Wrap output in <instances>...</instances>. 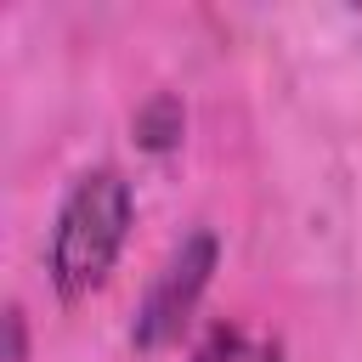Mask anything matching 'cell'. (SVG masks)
I'll return each mask as SVG.
<instances>
[{
	"label": "cell",
	"mask_w": 362,
	"mask_h": 362,
	"mask_svg": "<svg viewBox=\"0 0 362 362\" xmlns=\"http://www.w3.org/2000/svg\"><path fill=\"white\" fill-rule=\"evenodd\" d=\"M6 362H28V334H23V305H6Z\"/></svg>",
	"instance_id": "cell-5"
},
{
	"label": "cell",
	"mask_w": 362,
	"mask_h": 362,
	"mask_svg": "<svg viewBox=\"0 0 362 362\" xmlns=\"http://www.w3.org/2000/svg\"><path fill=\"white\" fill-rule=\"evenodd\" d=\"M181 124H187V119H181V102L158 90V96L136 113V141H141L147 153H170V147L181 141Z\"/></svg>",
	"instance_id": "cell-3"
},
{
	"label": "cell",
	"mask_w": 362,
	"mask_h": 362,
	"mask_svg": "<svg viewBox=\"0 0 362 362\" xmlns=\"http://www.w3.org/2000/svg\"><path fill=\"white\" fill-rule=\"evenodd\" d=\"M215 232H187L175 249H170V260L158 266V277L147 283V294H141V311H136V328H130V339L141 345V351H164L170 339H181V328L192 322V311H198V300H204V288H209V272H215Z\"/></svg>",
	"instance_id": "cell-2"
},
{
	"label": "cell",
	"mask_w": 362,
	"mask_h": 362,
	"mask_svg": "<svg viewBox=\"0 0 362 362\" xmlns=\"http://www.w3.org/2000/svg\"><path fill=\"white\" fill-rule=\"evenodd\" d=\"M130 232V181L119 170H85L51 226V283L62 300H85L107 283L119 249Z\"/></svg>",
	"instance_id": "cell-1"
},
{
	"label": "cell",
	"mask_w": 362,
	"mask_h": 362,
	"mask_svg": "<svg viewBox=\"0 0 362 362\" xmlns=\"http://www.w3.org/2000/svg\"><path fill=\"white\" fill-rule=\"evenodd\" d=\"M192 362H277V351H255L238 328H226V322H221V328H209V334H204V345L192 351Z\"/></svg>",
	"instance_id": "cell-4"
}]
</instances>
